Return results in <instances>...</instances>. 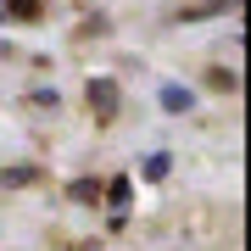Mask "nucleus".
<instances>
[{"mask_svg":"<svg viewBox=\"0 0 251 251\" xmlns=\"http://www.w3.org/2000/svg\"><path fill=\"white\" fill-rule=\"evenodd\" d=\"M90 112L100 117V123L117 117V84H112V78H95V84H90Z\"/></svg>","mask_w":251,"mask_h":251,"instance_id":"f257e3e1","label":"nucleus"},{"mask_svg":"<svg viewBox=\"0 0 251 251\" xmlns=\"http://www.w3.org/2000/svg\"><path fill=\"white\" fill-rule=\"evenodd\" d=\"M162 106H168V112H184L190 106V90H184V84H168V90H162Z\"/></svg>","mask_w":251,"mask_h":251,"instance_id":"f03ea898","label":"nucleus"},{"mask_svg":"<svg viewBox=\"0 0 251 251\" xmlns=\"http://www.w3.org/2000/svg\"><path fill=\"white\" fill-rule=\"evenodd\" d=\"M168 162H173L168 151H156L151 162H145V179H168Z\"/></svg>","mask_w":251,"mask_h":251,"instance_id":"7ed1b4c3","label":"nucleus"},{"mask_svg":"<svg viewBox=\"0 0 251 251\" xmlns=\"http://www.w3.org/2000/svg\"><path fill=\"white\" fill-rule=\"evenodd\" d=\"M6 17H39V0H11Z\"/></svg>","mask_w":251,"mask_h":251,"instance_id":"20e7f679","label":"nucleus"},{"mask_svg":"<svg viewBox=\"0 0 251 251\" xmlns=\"http://www.w3.org/2000/svg\"><path fill=\"white\" fill-rule=\"evenodd\" d=\"M106 196H112V206H128V179H112Z\"/></svg>","mask_w":251,"mask_h":251,"instance_id":"39448f33","label":"nucleus"},{"mask_svg":"<svg viewBox=\"0 0 251 251\" xmlns=\"http://www.w3.org/2000/svg\"><path fill=\"white\" fill-rule=\"evenodd\" d=\"M73 196H78V201H95L100 184H95V179H78V184H73Z\"/></svg>","mask_w":251,"mask_h":251,"instance_id":"423d86ee","label":"nucleus"}]
</instances>
